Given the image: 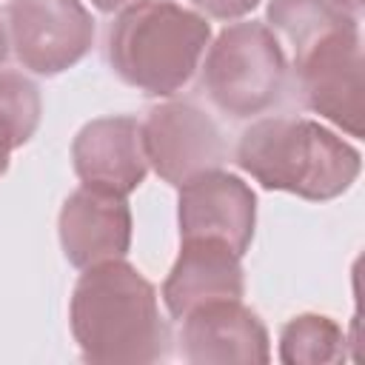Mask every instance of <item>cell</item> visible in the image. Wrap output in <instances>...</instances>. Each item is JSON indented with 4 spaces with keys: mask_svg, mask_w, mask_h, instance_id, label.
Wrapping results in <instances>:
<instances>
[{
    "mask_svg": "<svg viewBox=\"0 0 365 365\" xmlns=\"http://www.w3.org/2000/svg\"><path fill=\"white\" fill-rule=\"evenodd\" d=\"M68 325L80 356L94 365H148L171 348L157 288L125 257L83 268L68 299Z\"/></svg>",
    "mask_w": 365,
    "mask_h": 365,
    "instance_id": "6da1fadb",
    "label": "cell"
},
{
    "mask_svg": "<svg viewBox=\"0 0 365 365\" xmlns=\"http://www.w3.org/2000/svg\"><path fill=\"white\" fill-rule=\"evenodd\" d=\"M237 165L265 191L328 202L356 182L362 154L319 120L259 117L237 143Z\"/></svg>",
    "mask_w": 365,
    "mask_h": 365,
    "instance_id": "7a4b0ae2",
    "label": "cell"
},
{
    "mask_svg": "<svg viewBox=\"0 0 365 365\" xmlns=\"http://www.w3.org/2000/svg\"><path fill=\"white\" fill-rule=\"evenodd\" d=\"M211 43V23L177 0H134L117 11L106 34L111 71L151 97L182 91Z\"/></svg>",
    "mask_w": 365,
    "mask_h": 365,
    "instance_id": "3957f363",
    "label": "cell"
},
{
    "mask_svg": "<svg viewBox=\"0 0 365 365\" xmlns=\"http://www.w3.org/2000/svg\"><path fill=\"white\" fill-rule=\"evenodd\" d=\"M202 88L228 117L265 114L285 91L288 63L277 34L259 20L225 26L205 48Z\"/></svg>",
    "mask_w": 365,
    "mask_h": 365,
    "instance_id": "277c9868",
    "label": "cell"
},
{
    "mask_svg": "<svg viewBox=\"0 0 365 365\" xmlns=\"http://www.w3.org/2000/svg\"><path fill=\"white\" fill-rule=\"evenodd\" d=\"M302 103L334 128L362 140V34L359 20L342 23L294 51Z\"/></svg>",
    "mask_w": 365,
    "mask_h": 365,
    "instance_id": "5b68a950",
    "label": "cell"
},
{
    "mask_svg": "<svg viewBox=\"0 0 365 365\" xmlns=\"http://www.w3.org/2000/svg\"><path fill=\"white\" fill-rule=\"evenodd\" d=\"M9 46L23 68L57 77L94 46V17L80 0H9Z\"/></svg>",
    "mask_w": 365,
    "mask_h": 365,
    "instance_id": "8992f818",
    "label": "cell"
},
{
    "mask_svg": "<svg viewBox=\"0 0 365 365\" xmlns=\"http://www.w3.org/2000/svg\"><path fill=\"white\" fill-rule=\"evenodd\" d=\"M140 140L148 168H154V174L174 188L202 171L222 168L225 163L220 125L188 100L151 106L140 123Z\"/></svg>",
    "mask_w": 365,
    "mask_h": 365,
    "instance_id": "52a82bcc",
    "label": "cell"
},
{
    "mask_svg": "<svg viewBox=\"0 0 365 365\" xmlns=\"http://www.w3.org/2000/svg\"><path fill=\"white\" fill-rule=\"evenodd\" d=\"M177 191L180 240H220L245 257L257 228V194L242 177L211 168L185 180Z\"/></svg>",
    "mask_w": 365,
    "mask_h": 365,
    "instance_id": "ba28073f",
    "label": "cell"
},
{
    "mask_svg": "<svg viewBox=\"0 0 365 365\" xmlns=\"http://www.w3.org/2000/svg\"><path fill=\"white\" fill-rule=\"evenodd\" d=\"M180 322V354L191 365H262L271 359L268 328L242 299L197 305Z\"/></svg>",
    "mask_w": 365,
    "mask_h": 365,
    "instance_id": "9c48e42d",
    "label": "cell"
},
{
    "mask_svg": "<svg viewBox=\"0 0 365 365\" xmlns=\"http://www.w3.org/2000/svg\"><path fill=\"white\" fill-rule=\"evenodd\" d=\"M71 165L86 188L128 197L148 174L143 154L140 120L131 114H111L88 120L71 143Z\"/></svg>",
    "mask_w": 365,
    "mask_h": 365,
    "instance_id": "30bf717a",
    "label": "cell"
},
{
    "mask_svg": "<svg viewBox=\"0 0 365 365\" xmlns=\"http://www.w3.org/2000/svg\"><path fill=\"white\" fill-rule=\"evenodd\" d=\"M131 228L128 197L86 185L66 197L57 217L63 257L80 271L106 259H123L131 248Z\"/></svg>",
    "mask_w": 365,
    "mask_h": 365,
    "instance_id": "8fae6325",
    "label": "cell"
},
{
    "mask_svg": "<svg viewBox=\"0 0 365 365\" xmlns=\"http://www.w3.org/2000/svg\"><path fill=\"white\" fill-rule=\"evenodd\" d=\"M245 268L242 257L220 240H180V254L160 288L163 305L174 319L214 299H242Z\"/></svg>",
    "mask_w": 365,
    "mask_h": 365,
    "instance_id": "7c38bea8",
    "label": "cell"
},
{
    "mask_svg": "<svg viewBox=\"0 0 365 365\" xmlns=\"http://www.w3.org/2000/svg\"><path fill=\"white\" fill-rule=\"evenodd\" d=\"M279 362L285 365H328L348 356L342 325L325 314H297L279 331Z\"/></svg>",
    "mask_w": 365,
    "mask_h": 365,
    "instance_id": "4fadbf2b",
    "label": "cell"
},
{
    "mask_svg": "<svg viewBox=\"0 0 365 365\" xmlns=\"http://www.w3.org/2000/svg\"><path fill=\"white\" fill-rule=\"evenodd\" d=\"M43 100L34 80L20 71L0 68V177L9 171V160L40 128Z\"/></svg>",
    "mask_w": 365,
    "mask_h": 365,
    "instance_id": "5bb4252c",
    "label": "cell"
},
{
    "mask_svg": "<svg viewBox=\"0 0 365 365\" xmlns=\"http://www.w3.org/2000/svg\"><path fill=\"white\" fill-rule=\"evenodd\" d=\"M351 20H359V17L348 14L331 0H271L265 11V26L288 37L294 51Z\"/></svg>",
    "mask_w": 365,
    "mask_h": 365,
    "instance_id": "9a60e30c",
    "label": "cell"
},
{
    "mask_svg": "<svg viewBox=\"0 0 365 365\" xmlns=\"http://www.w3.org/2000/svg\"><path fill=\"white\" fill-rule=\"evenodd\" d=\"M188 3L202 17H214V20H242L259 6V0H188Z\"/></svg>",
    "mask_w": 365,
    "mask_h": 365,
    "instance_id": "2e32d148",
    "label": "cell"
},
{
    "mask_svg": "<svg viewBox=\"0 0 365 365\" xmlns=\"http://www.w3.org/2000/svg\"><path fill=\"white\" fill-rule=\"evenodd\" d=\"M128 3H134V0H91V6H94L97 11H106V14L120 11V9H123V6H128Z\"/></svg>",
    "mask_w": 365,
    "mask_h": 365,
    "instance_id": "e0dca14e",
    "label": "cell"
},
{
    "mask_svg": "<svg viewBox=\"0 0 365 365\" xmlns=\"http://www.w3.org/2000/svg\"><path fill=\"white\" fill-rule=\"evenodd\" d=\"M331 3H336L339 9H345V11L354 14V17H359L362 9H365V0H331Z\"/></svg>",
    "mask_w": 365,
    "mask_h": 365,
    "instance_id": "ac0fdd59",
    "label": "cell"
},
{
    "mask_svg": "<svg viewBox=\"0 0 365 365\" xmlns=\"http://www.w3.org/2000/svg\"><path fill=\"white\" fill-rule=\"evenodd\" d=\"M6 57H9V34H6V26L0 23V66Z\"/></svg>",
    "mask_w": 365,
    "mask_h": 365,
    "instance_id": "d6986e66",
    "label": "cell"
}]
</instances>
